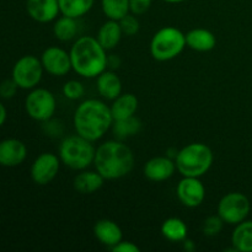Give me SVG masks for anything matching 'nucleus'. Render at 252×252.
Wrapping results in <instances>:
<instances>
[{"mask_svg": "<svg viewBox=\"0 0 252 252\" xmlns=\"http://www.w3.org/2000/svg\"><path fill=\"white\" fill-rule=\"evenodd\" d=\"M152 2L153 0H129V10L132 14L140 16L150 9Z\"/></svg>", "mask_w": 252, "mask_h": 252, "instance_id": "2f4dec72", "label": "nucleus"}, {"mask_svg": "<svg viewBox=\"0 0 252 252\" xmlns=\"http://www.w3.org/2000/svg\"><path fill=\"white\" fill-rule=\"evenodd\" d=\"M62 93H63L64 97L68 98L70 101L80 100L85 94V88H84L83 83L79 80H68L62 88Z\"/></svg>", "mask_w": 252, "mask_h": 252, "instance_id": "cd10ccee", "label": "nucleus"}, {"mask_svg": "<svg viewBox=\"0 0 252 252\" xmlns=\"http://www.w3.org/2000/svg\"><path fill=\"white\" fill-rule=\"evenodd\" d=\"M251 211V203L248 196L241 192H229L224 194L218 203V216L229 225L241 223L248 219Z\"/></svg>", "mask_w": 252, "mask_h": 252, "instance_id": "6e6552de", "label": "nucleus"}, {"mask_svg": "<svg viewBox=\"0 0 252 252\" xmlns=\"http://www.w3.org/2000/svg\"><path fill=\"white\" fill-rule=\"evenodd\" d=\"M176 196L182 206L197 208L206 199V187L201 177L182 176L176 187Z\"/></svg>", "mask_w": 252, "mask_h": 252, "instance_id": "9b49d317", "label": "nucleus"}, {"mask_svg": "<svg viewBox=\"0 0 252 252\" xmlns=\"http://www.w3.org/2000/svg\"><path fill=\"white\" fill-rule=\"evenodd\" d=\"M186 48V34L175 26L158 30L150 41V54L158 62H169Z\"/></svg>", "mask_w": 252, "mask_h": 252, "instance_id": "423d86ee", "label": "nucleus"}, {"mask_svg": "<svg viewBox=\"0 0 252 252\" xmlns=\"http://www.w3.org/2000/svg\"><path fill=\"white\" fill-rule=\"evenodd\" d=\"M120 25L121 29H122L123 36L128 37L135 36V34L139 32L140 29V24L137 15L132 14V12H129V14H127L126 16H123L122 19L120 20Z\"/></svg>", "mask_w": 252, "mask_h": 252, "instance_id": "c85d7f7f", "label": "nucleus"}, {"mask_svg": "<svg viewBox=\"0 0 252 252\" xmlns=\"http://www.w3.org/2000/svg\"><path fill=\"white\" fill-rule=\"evenodd\" d=\"M106 180L102 175L97 171H90V170H81L79 174L74 177L73 186L76 192L81 194H93L101 189Z\"/></svg>", "mask_w": 252, "mask_h": 252, "instance_id": "6ab92c4d", "label": "nucleus"}, {"mask_svg": "<svg viewBox=\"0 0 252 252\" xmlns=\"http://www.w3.org/2000/svg\"><path fill=\"white\" fill-rule=\"evenodd\" d=\"M111 251L113 252H140L139 246L135 245L132 241H126L122 240L117 244V245L113 246L111 249Z\"/></svg>", "mask_w": 252, "mask_h": 252, "instance_id": "473e14b6", "label": "nucleus"}, {"mask_svg": "<svg viewBox=\"0 0 252 252\" xmlns=\"http://www.w3.org/2000/svg\"><path fill=\"white\" fill-rule=\"evenodd\" d=\"M231 245L238 252H252V220L236 224L231 234Z\"/></svg>", "mask_w": 252, "mask_h": 252, "instance_id": "4be33fe9", "label": "nucleus"}, {"mask_svg": "<svg viewBox=\"0 0 252 252\" xmlns=\"http://www.w3.org/2000/svg\"><path fill=\"white\" fill-rule=\"evenodd\" d=\"M26 10L29 16L39 24L54 21L61 14L58 0H27Z\"/></svg>", "mask_w": 252, "mask_h": 252, "instance_id": "2eb2a0df", "label": "nucleus"}, {"mask_svg": "<svg viewBox=\"0 0 252 252\" xmlns=\"http://www.w3.org/2000/svg\"><path fill=\"white\" fill-rule=\"evenodd\" d=\"M111 129L118 140H122L138 134L142 129V122H140L139 118L132 116V117L125 118V120L113 121Z\"/></svg>", "mask_w": 252, "mask_h": 252, "instance_id": "a878e982", "label": "nucleus"}, {"mask_svg": "<svg viewBox=\"0 0 252 252\" xmlns=\"http://www.w3.org/2000/svg\"><path fill=\"white\" fill-rule=\"evenodd\" d=\"M6 108H5V106L2 105L1 101H0V127H1L5 123V121H6Z\"/></svg>", "mask_w": 252, "mask_h": 252, "instance_id": "c9c22d12", "label": "nucleus"}, {"mask_svg": "<svg viewBox=\"0 0 252 252\" xmlns=\"http://www.w3.org/2000/svg\"><path fill=\"white\" fill-rule=\"evenodd\" d=\"M25 110L32 120L42 123L47 122L52 120L56 113V96L44 88L32 89L25 100Z\"/></svg>", "mask_w": 252, "mask_h": 252, "instance_id": "0eeeda50", "label": "nucleus"}, {"mask_svg": "<svg viewBox=\"0 0 252 252\" xmlns=\"http://www.w3.org/2000/svg\"><path fill=\"white\" fill-rule=\"evenodd\" d=\"M120 65H121V59L118 58L117 56H108L107 69L115 70V69L120 68Z\"/></svg>", "mask_w": 252, "mask_h": 252, "instance_id": "72a5a7b5", "label": "nucleus"}, {"mask_svg": "<svg viewBox=\"0 0 252 252\" xmlns=\"http://www.w3.org/2000/svg\"><path fill=\"white\" fill-rule=\"evenodd\" d=\"M17 84L15 83L14 79H6V80L0 83V97L2 98H12L17 93Z\"/></svg>", "mask_w": 252, "mask_h": 252, "instance_id": "7c9ffc66", "label": "nucleus"}, {"mask_svg": "<svg viewBox=\"0 0 252 252\" xmlns=\"http://www.w3.org/2000/svg\"><path fill=\"white\" fill-rule=\"evenodd\" d=\"M27 158V148L24 142L9 138L0 142V165L15 167L21 165Z\"/></svg>", "mask_w": 252, "mask_h": 252, "instance_id": "4468645a", "label": "nucleus"}, {"mask_svg": "<svg viewBox=\"0 0 252 252\" xmlns=\"http://www.w3.org/2000/svg\"><path fill=\"white\" fill-rule=\"evenodd\" d=\"M177 171L176 164L172 158L154 157L145 162L143 167V174L152 182H164L171 179Z\"/></svg>", "mask_w": 252, "mask_h": 252, "instance_id": "ddd939ff", "label": "nucleus"}, {"mask_svg": "<svg viewBox=\"0 0 252 252\" xmlns=\"http://www.w3.org/2000/svg\"><path fill=\"white\" fill-rule=\"evenodd\" d=\"M165 2H169V4H179V2H184L186 0H162Z\"/></svg>", "mask_w": 252, "mask_h": 252, "instance_id": "e433bc0d", "label": "nucleus"}, {"mask_svg": "<svg viewBox=\"0 0 252 252\" xmlns=\"http://www.w3.org/2000/svg\"><path fill=\"white\" fill-rule=\"evenodd\" d=\"M61 159L53 153H42L32 162L31 174L32 181L38 186H46L51 184L58 175L61 169Z\"/></svg>", "mask_w": 252, "mask_h": 252, "instance_id": "9d476101", "label": "nucleus"}, {"mask_svg": "<svg viewBox=\"0 0 252 252\" xmlns=\"http://www.w3.org/2000/svg\"><path fill=\"white\" fill-rule=\"evenodd\" d=\"M43 73L44 69L41 58L34 56H24L15 63L11 78L20 89L32 90L41 83Z\"/></svg>", "mask_w": 252, "mask_h": 252, "instance_id": "1a4fd4ad", "label": "nucleus"}, {"mask_svg": "<svg viewBox=\"0 0 252 252\" xmlns=\"http://www.w3.org/2000/svg\"><path fill=\"white\" fill-rule=\"evenodd\" d=\"M160 230H161V235L171 243H182L187 238V233H189L187 224L177 217L167 218L161 224Z\"/></svg>", "mask_w": 252, "mask_h": 252, "instance_id": "b1692460", "label": "nucleus"}, {"mask_svg": "<svg viewBox=\"0 0 252 252\" xmlns=\"http://www.w3.org/2000/svg\"><path fill=\"white\" fill-rule=\"evenodd\" d=\"M186 46L192 51L206 52L212 51L217 46V37L212 31L207 29H193L186 33Z\"/></svg>", "mask_w": 252, "mask_h": 252, "instance_id": "a211bd4d", "label": "nucleus"}, {"mask_svg": "<svg viewBox=\"0 0 252 252\" xmlns=\"http://www.w3.org/2000/svg\"><path fill=\"white\" fill-rule=\"evenodd\" d=\"M101 9L107 19L120 21L130 12L129 0H101Z\"/></svg>", "mask_w": 252, "mask_h": 252, "instance_id": "bb28decb", "label": "nucleus"}, {"mask_svg": "<svg viewBox=\"0 0 252 252\" xmlns=\"http://www.w3.org/2000/svg\"><path fill=\"white\" fill-rule=\"evenodd\" d=\"M122 37L123 32L121 29L120 21L108 19L100 26L96 38L106 51H112L120 44Z\"/></svg>", "mask_w": 252, "mask_h": 252, "instance_id": "aec40b11", "label": "nucleus"}, {"mask_svg": "<svg viewBox=\"0 0 252 252\" xmlns=\"http://www.w3.org/2000/svg\"><path fill=\"white\" fill-rule=\"evenodd\" d=\"M94 235L106 248L111 249L123 240L121 226L111 219H100L94 225Z\"/></svg>", "mask_w": 252, "mask_h": 252, "instance_id": "dca6fc26", "label": "nucleus"}, {"mask_svg": "<svg viewBox=\"0 0 252 252\" xmlns=\"http://www.w3.org/2000/svg\"><path fill=\"white\" fill-rule=\"evenodd\" d=\"M73 125L76 134L93 143L97 142L112 128L113 117L110 106L98 98L84 100L74 112Z\"/></svg>", "mask_w": 252, "mask_h": 252, "instance_id": "f257e3e1", "label": "nucleus"}, {"mask_svg": "<svg viewBox=\"0 0 252 252\" xmlns=\"http://www.w3.org/2000/svg\"><path fill=\"white\" fill-rule=\"evenodd\" d=\"M214 155L204 143H191L179 150L175 157L177 171L181 176L202 177L209 171Z\"/></svg>", "mask_w": 252, "mask_h": 252, "instance_id": "20e7f679", "label": "nucleus"}, {"mask_svg": "<svg viewBox=\"0 0 252 252\" xmlns=\"http://www.w3.org/2000/svg\"><path fill=\"white\" fill-rule=\"evenodd\" d=\"M96 148L93 142L79 134L68 135L59 145L58 157L62 164L74 171L86 170L94 164Z\"/></svg>", "mask_w": 252, "mask_h": 252, "instance_id": "39448f33", "label": "nucleus"}, {"mask_svg": "<svg viewBox=\"0 0 252 252\" xmlns=\"http://www.w3.org/2000/svg\"><path fill=\"white\" fill-rule=\"evenodd\" d=\"M138 106H139V101L137 96L130 93L121 94L117 98L112 101V105L110 106L113 121L125 120V118L135 116Z\"/></svg>", "mask_w": 252, "mask_h": 252, "instance_id": "412c9836", "label": "nucleus"}, {"mask_svg": "<svg viewBox=\"0 0 252 252\" xmlns=\"http://www.w3.org/2000/svg\"><path fill=\"white\" fill-rule=\"evenodd\" d=\"M182 245H184V249L186 251H189V252H192L194 250V249H196V246H194V243L192 240H189V239H185L184 241H182Z\"/></svg>", "mask_w": 252, "mask_h": 252, "instance_id": "f704fd0d", "label": "nucleus"}, {"mask_svg": "<svg viewBox=\"0 0 252 252\" xmlns=\"http://www.w3.org/2000/svg\"><path fill=\"white\" fill-rule=\"evenodd\" d=\"M79 32L78 19L64 16L57 17L53 24V34L58 41L70 42L76 38Z\"/></svg>", "mask_w": 252, "mask_h": 252, "instance_id": "5701e85b", "label": "nucleus"}, {"mask_svg": "<svg viewBox=\"0 0 252 252\" xmlns=\"http://www.w3.org/2000/svg\"><path fill=\"white\" fill-rule=\"evenodd\" d=\"M69 53L73 70L81 78H97L107 69V51L101 46L96 37H79L73 43Z\"/></svg>", "mask_w": 252, "mask_h": 252, "instance_id": "7ed1b4c3", "label": "nucleus"}, {"mask_svg": "<svg viewBox=\"0 0 252 252\" xmlns=\"http://www.w3.org/2000/svg\"><path fill=\"white\" fill-rule=\"evenodd\" d=\"M134 162L132 149L122 140H107L96 148L94 165L96 171L107 181L127 176L134 167Z\"/></svg>", "mask_w": 252, "mask_h": 252, "instance_id": "f03ea898", "label": "nucleus"}, {"mask_svg": "<svg viewBox=\"0 0 252 252\" xmlns=\"http://www.w3.org/2000/svg\"><path fill=\"white\" fill-rule=\"evenodd\" d=\"M96 90L106 101H113L122 94V81L115 70L106 69L96 78Z\"/></svg>", "mask_w": 252, "mask_h": 252, "instance_id": "f3484780", "label": "nucleus"}, {"mask_svg": "<svg viewBox=\"0 0 252 252\" xmlns=\"http://www.w3.org/2000/svg\"><path fill=\"white\" fill-rule=\"evenodd\" d=\"M224 220L220 217L217 216H209L203 221V233L207 236H216L223 230L224 228Z\"/></svg>", "mask_w": 252, "mask_h": 252, "instance_id": "c756f323", "label": "nucleus"}, {"mask_svg": "<svg viewBox=\"0 0 252 252\" xmlns=\"http://www.w3.org/2000/svg\"><path fill=\"white\" fill-rule=\"evenodd\" d=\"M58 2L62 15L80 19L93 9L95 0H58Z\"/></svg>", "mask_w": 252, "mask_h": 252, "instance_id": "393cba45", "label": "nucleus"}, {"mask_svg": "<svg viewBox=\"0 0 252 252\" xmlns=\"http://www.w3.org/2000/svg\"><path fill=\"white\" fill-rule=\"evenodd\" d=\"M41 62L44 71L52 76H65L73 70L70 53L61 47L52 46L44 49Z\"/></svg>", "mask_w": 252, "mask_h": 252, "instance_id": "f8f14e48", "label": "nucleus"}]
</instances>
